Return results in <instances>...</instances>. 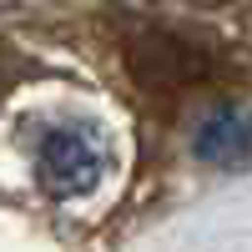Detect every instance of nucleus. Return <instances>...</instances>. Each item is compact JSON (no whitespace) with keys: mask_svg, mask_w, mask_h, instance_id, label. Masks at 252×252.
I'll use <instances>...</instances> for the list:
<instances>
[{"mask_svg":"<svg viewBox=\"0 0 252 252\" xmlns=\"http://www.w3.org/2000/svg\"><path fill=\"white\" fill-rule=\"evenodd\" d=\"M35 166L56 197H81L106 177V146L86 126H51V131H40Z\"/></svg>","mask_w":252,"mask_h":252,"instance_id":"obj_1","label":"nucleus"},{"mask_svg":"<svg viewBox=\"0 0 252 252\" xmlns=\"http://www.w3.org/2000/svg\"><path fill=\"white\" fill-rule=\"evenodd\" d=\"M207 51L192 46V40H182V35H146L131 46V71L141 76V86L146 91H182V86H197V81L207 76Z\"/></svg>","mask_w":252,"mask_h":252,"instance_id":"obj_2","label":"nucleus"},{"mask_svg":"<svg viewBox=\"0 0 252 252\" xmlns=\"http://www.w3.org/2000/svg\"><path fill=\"white\" fill-rule=\"evenodd\" d=\"M197 157L202 161H242L252 157V116L217 111L197 126Z\"/></svg>","mask_w":252,"mask_h":252,"instance_id":"obj_3","label":"nucleus"}]
</instances>
